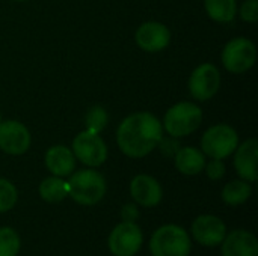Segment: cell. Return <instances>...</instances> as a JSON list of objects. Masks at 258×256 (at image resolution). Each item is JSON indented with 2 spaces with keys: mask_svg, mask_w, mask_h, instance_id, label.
<instances>
[{
  "mask_svg": "<svg viewBox=\"0 0 258 256\" xmlns=\"http://www.w3.org/2000/svg\"><path fill=\"white\" fill-rule=\"evenodd\" d=\"M163 137L162 122L148 112L127 116L116 130V143L130 158H142L154 151Z\"/></svg>",
  "mask_w": 258,
  "mask_h": 256,
  "instance_id": "obj_1",
  "label": "cell"
},
{
  "mask_svg": "<svg viewBox=\"0 0 258 256\" xmlns=\"http://www.w3.org/2000/svg\"><path fill=\"white\" fill-rule=\"evenodd\" d=\"M67 186L68 196L79 205L85 207L98 204L107 190L104 177L94 169H82L71 174Z\"/></svg>",
  "mask_w": 258,
  "mask_h": 256,
  "instance_id": "obj_2",
  "label": "cell"
},
{
  "mask_svg": "<svg viewBox=\"0 0 258 256\" xmlns=\"http://www.w3.org/2000/svg\"><path fill=\"white\" fill-rule=\"evenodd\" d=\"M192 249L190 238L178 225H163L154 231L150 240L153 256H189Z\"/></svg>",
  "mask_w": 258,
  "mask_h": 256,
  "instance_id": "obj_3",
  "label": "cell"
},
{
  "mask_svg": "<svg viewBox=\"0 0 258 256\" xmlns=\"http://www.w3.org/2000/svg\"><path fill=\"white\" fill-rule=\"evenodd\" d=\"M203 121V112L195 103L183 101L178 104H174L163 118V128L165 131L174 137H186L198 130Z\"/></svg>",
  "mask_w": 258,
  "mask_h": 256,
  "instance_id": "obj_4",
  "label": "cell"
},
{
  "mask_svg": "<svg viewBox=\"0 0 258 256\" xmlns=\"http://www.w3.org/2000/svg\"><path fill=\"white\" fill-rule=\"evenodd\" d=\"M239 145V134L237 131L227 124H218L210 127L201 139V149L203 154L216 158L224 160L230 157Z\"/></svg>",
  "mask_w": 258,
  "mask_h": 256,
  "instance_id": "obj_5",
  "label": "cell"
},
{
  "mask_svg": "<svg viewBox=\"0 0 258 256\" xmlns=\"http://www.w3.org/2000/svg\"><path fill=\"white\" fill-rule=\"evenodd\" d=\"M257 60L255 44L243 36L234 38L222 50V63L227 71L233 74L246 72L254 66Z\"/></svg>",
  "mask_w": 258,
  "mask_h": 256,
  "instance_id": "obj_6",
  "label": "cell"
},
{
  "mask_svg": "<svg viewBox=\"0 0 258 256\" xmlns=\"http://www.w3.org/2000/svg\"><path fill=\"white\" fill-rule=\"evenodd\" d=\"M71 151L74 157L88 167H98L107 158V146L104 140L98 134L88 130L79 133L74 137Z\"/></svg>",
  "mask_w": 258,
  "mask_h": 256,
  "instance_id": "obj_7",
  "label": "cell"
},
{
  "mask_svg": "<svg viewBox=\"0 0 258 256\" xmlns=\"http://www.w3.org/2000/svg\"><path fill=\"white\" fill-rule=\"evenodd\" d=\"M144 234L135 222H121L109 235V250L115 256H135L142 247Z\"/></svg>",
  "mask_w": 258,
  "mask_h": 256,
  "instance_id": "obj_8",
  "label": "cell"
},
{
  "mask_svg": "<svg viewBox=\"0 0 258 256\" xmlns=\"http://www.w3.org/2000/svg\"><path fill=\"white\" fill-rule=\"evenodd\" d=\"M221 86V72L213 63H201L194 69L189 78V91L198 101L213 98Z\"/></svg>",
  "mask_w": 258,
  "mask_h": 256,
  "instance_id": "obj_9",
  "label": "cell"
},
{
  "mask_svg": "<svg viewBox=\"0 0 258 256\" xmlns=\"http://www.w3.org/2000/svg\"><path fill=\"white\" fill-rule=\"evenodd\" d=\"M32 143L27 127L18 121L8 119L0 122V149L9 155L24 154Z\"/></svg>",
  "mask_w": 258,
  "mask_h": 256,
  "instance_id": "obj_10",
  "label": "cell"
},
{
  "mask_svg": "<svg viewBox=\"0 0 258 256\" xmlns=\"http://www.w3.org/2000/svg\"><path fill=\"white\" fill-rule=\"evenodd\" d=\"M190 231H192V237L195 238V241L206 247L219 246L227 235L225 223L219 217L210 216V214L197 217L192 223Z\"/></svg>",
  "mask_w": 258,
  "mask_h": 256,
  "instance_id": "obj_11",
  "label": "cell"
},
{
  "mask_svg": "<svg viewBox=\"0 0 258 256\" xmlns=\"http://www.w3.org/2000/svg\"><path fill=\"white\" fill-rule=\"evenodd\" d=\"M135 39L141 50L148 53H157L169 45L171 32L165 24L159 21H147L138 27Z\"/></svg>",
  "mask_w": 258,
  "mask_h": 256,
  "instance_id": "obj_12",
  "label": "cell"
},
{
  "mask_svg": "<svg viewBox=\"0 0 258 256\" xmlns=\"http://www.w3.org/2000/svg\"><path fill=\"white\" fill-rule=\"evenodd\" d=\"M130 195L133 201L145 208H151L160 204L163 192L159 181L150 175H136L130 183Z\"/></svg>",
  "mask_w": 258,
  "mask_h": 256,
  "instance_id": "obj_13",
  "label": "cell"
},
{
  "mask_svg": "<svg viewBox=\"0 0 258 256\" xmlns=\"http://www.w3.org/2000/svg\"><path fill=\"white\" fill-rule=\"evenodd\" d=\"M234 154V167L237 175L248 181H257V160H258V142L255 139H249L242 145H237Z\"/></svg>",
  "mask_w": 258,
  "mask_h": 256,
  "instance_id": "obj_14",
  "label": "cell"
},
{
  "mask_svg": "<svg viewBox=\"0 0 258 256\" xmlns=\"http://www.w3.org/2000/svg\"><path fill=\"white\" fill-rule=\"evenodd\" d=\"M222 256H258L257 237L245 229H237L225 235Z\"/></svg>",
  "mask_w": 258,
  "mask_h": 256,
  "instance_id": "obj_15",
  "label": "cell"
},
{
  "mask_svg": "<svg viewBox=\"0 0 258 256\" xmlns=\"http://www.w3.org/2000/svg\"><path fill=\"white\" fill-rule=\"evenodd\" d=\"M45 166L54 177H70L76 170V157L70 148L56 145L45 152Z\"/></svg>",
  "mask_w": 258,
  "mask_h": 256,
  "instance_id": "obj_16",
  "label": "cell"
},
{
  "mask_svg": "<svg viewBox=\"0 0 258 256\" xmlns=\"http://www.w3.org/2000/svg\"><path fill=\"white\" fill-rule=\"evenodd\" d=\"M174 163H175V167L180 174L187 175V177H194V175H198L204 170L206 155L198 148L184 146L175 152Z\"/></svg>",
  "mask_w": 258,
  "mask_h": 256,
  "instance_id": "obj_17",
  "label": "cell"
},
{
  "mask_svg": "<svg viewBox=\"0 0 258 256\" xmlns=\"http://www.w3.org/2000/svg\"><path fill=\"white\" fill-rule=\"evenodd\" d=\"M251 195H252V186H251V183H248L245 180L230 181L222 189V201L231 207L245 204L251 198Z\"/></svg>",
  "mask_w": 258,
  "mask_h": 256,
  "instance_id": "obj_18",
  "label": "cell"
},
{
  "mask_svg": "<svg viewBox=\"0 0 258 256\" xmlns=\"http://www.w3.org/2000/svg\"><path fill=\"white\" fill-rule=\"evenodd\" d=\"M39 196L48 204H57L68 196L67 181L60 177H48L39 184Z\"/></svg>",
  "mask_w": 258,
  "mask_h": 256,
  "instance_id": "obj_19",
  "label": "cell"
},
{
  "mask_svg": "<svg viewBox=\"0 0 258 256\" xmlns=\"http://www.w3.org/2000/svg\"><path fill=\"white\" fill-rule=\"evenodd\" d=\"M207 15L218 23H230L237 12V0H204Z\"/></svg>",
  "mask_w": 258,
  "mask_h": 256,
  "instance_id": "obj_20",
  "label": "cell"
},
{
  "mask_svg": "<svg viewBox=\"0 0 258 256\" xmlns=\"http://www.w3.org/2000/svg\"><path fill=\"white\" fill-rule=\"evenodd\" d=\"M107 121H109V116H107V112L101 107V106H94L88 110L86 113V118H85V125H86V130L91 131V133H95V134H100L106 125H107Z\"/></svg>",
  "mask_w": 258,
  "mask_h": 256,
  "instance_id": "obj_21",
  "label": "cell"
},
{
  "mask_svg": "<svg viewBox=\"0 0 258 256\" xmlns=\"http://www.w3.org/2000/svg\"><path fill=\"white\" fill-rule=\"evenodd\" d=\"M20 246V237L12 228H0V256H17Z\"/></svg>",
  "mask_w": 258,
  "mask_h": 256,
  "instance_id": "obj_22",
  "label": "cell"
},
{
  "mask_svg": "<svg viewBox=\"0 0 258 256\" xmlns=\"http://www.w3.org/2000/svg\"><path fill=\"white\" fill-rule=\"evenodd\" d=\"M17 201H18L17 187L11 181L0 178V213H6L12 210Z\"/></svg>",
  "mask_w": 258,
  "mask_h": 256,
  "instance_id": "obj_23",
  "label": "cell"
},
{
  "mask_svg": "<svg viewBox=\"0 0 258 256\" xmlns=\"http://www.w3.org/2000/svg\"><path fill=\"white\" fill-rule=\"evenodd\" d=\"M240 17L246 23H257L258 0H246L240 6Z\"/></svg>",
  "mask_w": 258,
  "mask_h": 256,
  "instance_id": "obj_24",
  "label": "cell"
},
{
  "mask_svg": "<svg viewBox=\"0 0 258 256\" xmlns=\"http://www.w3.org/2000/svg\"><path fill=\"white\" fill-rule=\"evenodd\" d=\"M204 170H206V174H207V177L210 180L218 181V180H221L225 175V164L222 163V160L212 158L210 163H206Z\"/></svg>",
  "mask_w": 258,
  "mask_h": 256,
  "instance_id": "obj_25",
  "label": "cell"
},
{
  "mask_svg": "<svg viewBox=\"0 0 258 256\" xmlns=\"http://www.w3.org/2000/svg\"><path fill=\"white\" fill-rule=\"evenodd\" d=\"M121 217H122V222H136L138 217H139L138 207L135 204L124 205L122 210H121Z\"/></svg>",
  "mask_w": 258,
  "mask_h": 256,
  "instance_id": "obj_26",
  "label": "cell"
},
{
  "mask_svg": "<svg viewBox=\"0 0 258 256\" xmlns=\"http://www.w3.org/2000/svg\"><path fill=\"white\" fill-rule=\"evenodd\" d=\"M157 146H160V149H162L166 155H175V152L180 149L177 142H172V140H168V139H163V137H162V140L159 142Z\"/></svg>",
  "mask_w": 258,
  "mask_h": 256,
  "instance_id": "obj_27",
  "label": "cell"
},
{
  "mask_svg": "<svg viewBox=\"0 0 258 256\" xmlns=\"http://www.w3.org/2000/svg\"><path fill=\"white\" fill-rule=\"evenodd\" d=\"M2 121H3V118H2V113H0V122H2Z\"/></svg>",
  "mask_w": 258,
  "mask_h": 256,
  "instance_id": "obj_28",
  "label": "cell"
},
{
  "mask_svg": "<svg viewBox=\"0 0 258 256\" xmlns=\"http://www.w3.org/2000/svg\"><path fill=\"white\" fill-rule=\"evenodd\" d=\"M14 2H26V0H14Z\"/></svg>",
  "mask_w": 258,
  "mask_h": 256,
  "instance_id": "obj_29",
  "label": "cell"
}]
</instances>
